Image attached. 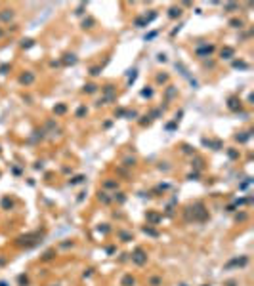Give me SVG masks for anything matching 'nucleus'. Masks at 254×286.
<instances>
[{"instance_id":"obj_10","label":"nucleus","mask_w":254,"mask_h":286,"mask_svg":"<svg viewBox=\"0 0 254 286\" xmlns=\"http://www.w3.org/2000/svg\"><path fill=\"white\" fill-rule=\"evenodd\" d=\"M149 219H151V221H159V217H157V216H155V214H149Z\"/></svg>"},{"instance_id":"obj_7","label":"nucleus","mask_w":254,"mask_h":286,"mask_svg":"<svg viewBox=\"0 0 254 286\" xmlns=\"http://www.w3.org/2000/svg\"><path fill=\"white\" fill-rule=\"evenodd\" d=\"M229 109H237V99H229Z\"/></svg>"},{"instance_id":"obj_6","label":"nucleus","mask_w":254,"mask_h":286,"mask_svg":"<svg viewBox=\"0 0 254 286\" xmlns=\"http://www.w3.org/2000/svg\"><path fill=\"white\" fill-rule=\"evenodd\" d=\"M180 13H182L180 8H178V10H176V8H172V10H170V17H176V16H180Z\"/></svg>"},{"instance_id":"obj_3","label":"nucleus","mask_w":254,"mask_h":286,"mask_svg":"<svg viewBox=\"0 0 254 286\" xmlns=\"http://www.w3.org/2000/svg\"><path fill=\"white\" fill-rule=\"evenodd\" d=\"M33 78H35L33 74H23L19 80H21V84H29V82H33Z\"/></svg>"},{"instance_id":"obj_11","label":"nucleus","mask_w":254,"mask_h":286,"mask_svg":"<svg viewBox=\"0 0 254 286\" xmlns=\"http://www.w3.org/2000/svg\"><path fill=\"white\" fill-rule=\"evenodd\" d=\"M100 198H101V200H103V202H109V198H107V196H105V193H100Z\"/></svg>"},{"instance_id":"obj_5","label":"nucleus","mask_w":254,"mask_h":286,"mask_svg":"<svg viewBox=\"0 0 254 286\" xmlns=\"http://www.w3.org/2000/svg\"><path fill=\"white\" fill-rule=\"evenodd\" d=\"M130 284H134V279L128 275V277H124V279H122V286H130Z\"/></svg>"},{"instance_id":"obj_8","label":"nucleus","mask_w":254,"mask_h":286,"mask_svg":"<svg viewBox=\"0 0 254 286\" xmlns=\"http://www.w3.org/2000/svg\"><path fill=\"white\" fill-rule=\"evenodd\" d=\"M2 206H4V208H8V206H10V208H12V200L4 198V200H2Z\"/></svg>"},{"instance_id":"obj_2","label":"nucleus","mask_w":254,"mask_h":286,"mask_svg":"<svg viewBox=\"0 0 254 286\" xmlns=\"http://www.w3.org/2000/svg\"><path fill=\"white\" fill-rule=\"evenodd\" d=\"M132 261H134V263H138V265H143L145 261H147V254H145L142 248H138L132 254Z\"/></svg>"},{"instance_id":"obj_4","label":"nucleus","mask_w":254,"mask_h":286,"mask_svg":"<svg viewBox=\"0 0 254 286\" xmlns=\"http://www.w3.org/2000/svg\"><path fill=\"white\" fill-rule=\"evenodd\" d=\"M231 55H233V50H231V48H226V50H222V57L229 59Z\"/></svg>"},{"instance_id":"obj_9","label":"nucleus","mask_w":254,"mask_h":286,"mask_svg":"<svg viewBox=\"0 0 254 286\" xmlns=\"http://www.w3.org/2000/svg\"><path fill=\"white\" fill-rule=\"evenodd\" d=\"M84 90L88 92V94H92V92H96V86H92V84H90V86H86Z\"/></svg>"},{"instance_id":"obj_1","label":"nucleus","mask_w":254,"mask_h":286,"mask_svg":"<svg viewBox=\"0 0 254 286\" xmlns=\"http://www.w3.org/2000/svg\"><path fill=\"white\" fill-rule=\"evenodd\" d=\"M207 210H205V206H203L201 202H197V204H193V206H189L187 210H185V217L187 219H195V221H203V219H207Z\"/></svg>"}]
</instances>
